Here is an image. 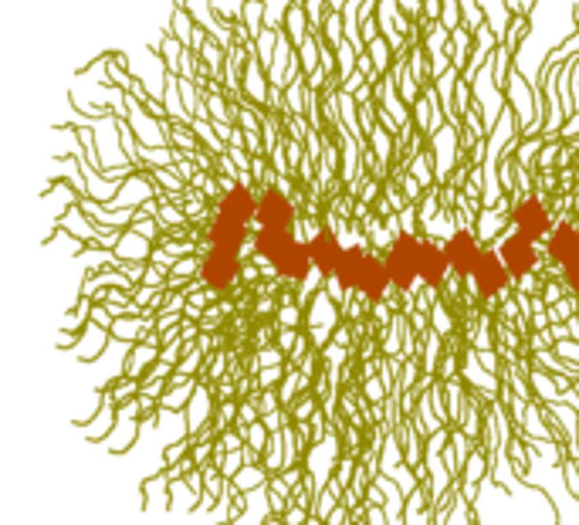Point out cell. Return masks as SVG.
Listing matches in <instances>:
<instances>
[{
    "instance_id": "4",
    "label": "cell",
    "mask_w": 579,
    "mask_h": 525,
    "mask_svg": "<svg viewBox=\"0 0 579 525\" xmlns=\"http://www.w3.org/2000/svg\"><path fill=\"white\" fill-rule=\"evenodd\" d=\"M566 295V288L562 285H545V302H559Z\"/></svg>"
},
{
    "instance_id": "3",
    "label": "cell",
    "mask_w": 579,
    "mask_h": 525,
    "mask_svg": "<svg viewBox=\"0 0 579 525\" xmlns=\"http://www.w3.org/2000/svg\"><path fill=\"white\" fill-rule=\"evenodd\" d=\"M278 316H282V325L295 329V325H298V305H285V309H282Z\"/></svg>"
},
{
    "instance_id": "2",
    "label": "cell",
    "mask_w": 579,
    "mask_h": 525,
    "mask_svg": "<svg viewBox=\"0 0 579 525\" xmlns=\"http://www.w3.org/2000/svg\"><path fill=\"white\" fill-rule=\"evenodd\" d=\"M576 309H579V305L573 302V298H562V302H559V305H556V309L549 312V319H552V322H562V319H569V316H573Z\"/></svg>"
},
{
    "instance_id": "1",
    "label": "cell",
    "mask_w": 579,
    "mask_h": 525,
    "mask_svg": "<svg viewBox=\"0 0 579 525\" xmlns=\"http://www.w3.org/2000/svg\"><path fill=\"white\" fill-rule=\"evenodd\" d=\"M285 24H288L291 44L302 48L305 44V10H302V3H291L288 10H285Z\"/></svg>"
}]
</instances>
